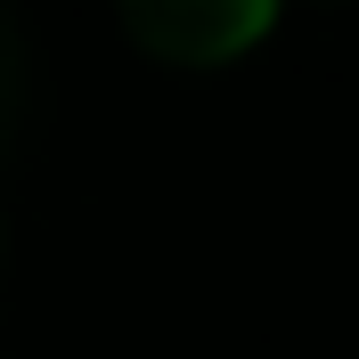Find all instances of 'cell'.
Instances as JSON below:
<instances>
[{
    "label": "cell",
    "mask_w": 359,
    "mask_h": 359,
    "mask_svg": "<svg viewBox=\"0 0 359 359\" xmlns=\"http://www.w3.org/2000/svg\"><path fill=\"white\" fill-rule=\"evenodd\" d=\"M123 25L163 66H229L278 25V0H123Z\"/></svg>",
    "instance_id": "obj_1"
},
{
    "label": "cell",
    "mask_w": 359,
    "mask_h": 359,
    "mask_svg": "<svg viewBox=\"0 0 359 359\" xmlns=\"http://www.w3.org/2000/svg\"><path fill=\"white\" fill-rule=\"evenodd\" d=\"M17 123H25V25L0 0V147L17 139Z\"/></svg>",
    "instance_id": "obj_2"
}]
</instances>
